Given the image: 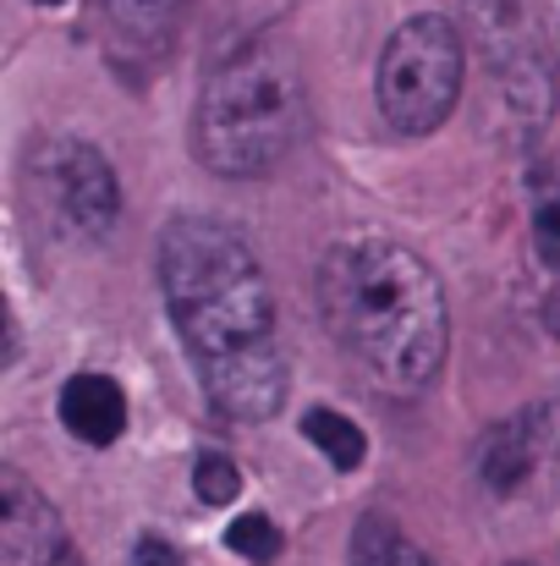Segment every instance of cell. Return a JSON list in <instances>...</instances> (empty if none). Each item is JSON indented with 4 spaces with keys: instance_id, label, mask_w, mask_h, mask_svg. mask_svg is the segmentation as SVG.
<instances>
[{
    "instance_id": "8fae6325",
    "label": "cell",
    "mask_w": 560,
    "mask_h": 566,
    "mask_svg": "<svg viewBox=\"0 0 560 566\" xmlns=\"http://www.w3.org/2000/svg\"><path fill=\"white\" fill-rule=\"evenodd\" d=\"M303 434H308V440L325 451V462H330V468H341V473L363 468V457H369V440H363V429H358L352 418L330 412V407H308V418H303Z\"/></svg>"
},
{
    "instance_id": "4fadbf2b",
    "label": "cell",
    "mask_w": 560,
    "mask_h": 566,
    "mask_svg": "<svg viewBox=\"0 0 560 566\" xmlns=\"http://www.w3.org/2000/svg\"><path fill=\"white\" fill-rule=\"evenodd\" d=\"M225 545H231L242 562L264 566V562H275V556H281V528H275L264 512H247V517H236V523L225 528Z\"/></svg>"
},
{
    "instance_id": "e0dca14e",
    "label": "cell",
    "mask_w": 560,
    "mask_h": 566,
    "mask_svg": "<svg viewBox=\"0 0 560 566\" xmlns=\"http://www.w3.org/2000/svg\"><path fill=\"white\" fill-rule=\"evenodd\" d=\"M39 6H61V0H39Z\"/></svg>"
},
{
    "instance_id": "9c48e42d",
    "label": "cell",
    "mask_w": 560,
    "mask_h": 566,
    "mask_svg": "<svg viewBox=\"0 0 560 566\" xmlns=\"http://www.w3.org/2000/svg\"><path fill=\"white\" fill-rule=\"evenodd\" d=\"M61 423L83 446H116L127 429V396L110 375H77L61 390Z\"/></svg>"
},
{
    "instance_id": "6da1fadb",
    "label": "cell",
    "mask_w": 560,
    "mask_h": 566,
    "mask_svg": "<svg viewBox=\"0 0 560 566\" xmlns=\"http://www.w3.org/2000/svg\"><path fill=\"white\" fill-rule=\"evenodd\" d=\"M160 286L214 412L236 423L275 418L286 401V358L253 248L220 220L182 214L160 237Z\"/></svg>"
},
{
    "instance_id": "8992f818",
    "label": "cell",
    "mask_w": 560,
    "mask_h": 566,
    "mask_svg": "<svg viewBox=\"0 0 560 566\" xmlns=\"http://www.w3.org/2000/svg\"><path fill=\"white\" fill-rule=\"evenodd\" d=\"M33 198L39 209H50L55 231L77 237V242H99L116 231L121 214V188L110 160L83 144V138H50L33 149Z\"/></svg>"
},
{
    "instance_id": "ba28073f",
    "label": "cell",
    "mask_w": 560,
    "mask_h": 566,
    "mask_svg": "<svg viewBox=\"0 0 560 566\" xmlns=\"http://www.w3.org/2000/svg\"><path fill=\"white\" fill-rule=\"evenodd\" d=\"M0 566H77L61 512L17 473H0Z\"/></svg>"
},
{
    "instance_id": "52a82bcc",
    "label": "cell",
    "mask_w": 560,
    "mask_h": 566,
    "mask_svg": "<svg viewBox=\"0 0 560 566\" xmlns=\"http://www.w3.org/2000/svg\"><path fill=\"white\" fill-rule=\"evenodd\" d=\"M560 473V401H533L500 423L484 429L478 440V479L511 501L528 495L539 479Z\"/></svg>"
},
{
    "instance_id": "3957f363",
    "label": "cell",
    "mask_w": 560,
    "mask_h": 566,
    "mask_svg": "<svg viewBox=\"0 0 560 566\" xmlns=\"http://www.w3.org/2000/svg\"><path fill=\"white\" fill-rule=\"evenodd\" d=\"M308 133L303 66L281 39H253L231 50L192 111V155L214 177H264Z\"/></svg>"
},
{
    "instance_id": "7a4b0ae2",
    "label": "cell",
    "mask_w": 560,
    "mask_h": 566,
    "mask_svg": "<svg viewBox=\"0 0 560 566\" xmlns=\"http://www.w3.org/2000/svg\"><path fill=\"white\" fill-rule=\"evenodd\" d=\"M319 319L341 358L384 396H418L440 375L451 314L440 275L390 237H347L319 264Z\"/></svg>"
},
{
    "instance_id": "5bb4252c",
    "label": "cell",
    "mask_w": 560,
    "mask_h": 566,
    "mask_svg": "<svg viewBox=\"0 0 560 566\" xmlns=\"http://www.w3.org/2000/svg\"><path fill=\"white\" fill-rule=\"evenodd\" d=\"M192 490H198V501H203V506H231V501L242 495V473H236V462H231V457L203 451V457H198V468H192Z\"/></svg>"
},
{
    "instance_id": "277c9868",
    "label": "cell",
    "mask_w": 560,
    "mask_h": 566,
    "mask_svg": "<svg viewBox=\"0 0 560 566\" xmlns=\"http://www.w3.org/2000/svg\"><path fill=\"white\" fill-rule=\"evenodd\" d=\"M462 72H467V50L456 22L445 17L401 22L379 55V116L401 138H429L434 127L451 122L462 99Z\"/></svg>"
},
{
    "instance_id": "2e32d148",
    "label": "cell",
    "mask_w": 560,
    "mask_h": 566,
    "mask_svg": "<svg viewBox=\"0 0 560 566\" xmlns=\"http://www.w3.org/2000/svg\"><path fill=\"white\" fill-rule=\"evenodd\" d=\"M127 566H182V556H177L160 534H144V539L133 545V562Z\"/></svg>"
},
{
    "instance_id": "7c38bea8",
    "label": "cell",
    "mask_w": 560,
    "mask_h": 566,
    "mask_svg": "<svg viewBox=\"0 0 560 566\" xmlns=\"http://www.w3.org/2000/svg\"><path fill=\"white\" fill-rule=\"evenodd\" d=\"M352 566H434L395 523L384 517H363L358 539H352Z\"/></svg>"
},
{
    "instance_id": "30bf717a",
    "label": "cell",
    "mask_w": 560,
    "mask_h": 566,
    "mask_svg": "<svg viewBox=\"0 0 560 566\" xmlns=\"http://www.w3.org/2000/svg\"><path fill=\"white\" fill-rule=\"evenodd\" d=\"M182 11H187V0H105V22H110L116 44L144 50V55H155V50L171 44Z\"/></svg>"
},
{
    "instance_id": "5b68a950",
    "label": "cell",
    "mask_w": 560,
    "mask_h": 566,
    "mask_svg": "<svg viewBox=\"0 0 560 566\" xmlns=\"http://www.w3.org/2000/svg\"><path fill=\"white\" fill-rule=\"evenodd\" d=\"M462 17L473 39L484 44L495 77L506 83V99L517 116L545 122L550 111V28L539 0H462Z\"/></svg>"
},
{
    "instance_id": "9a60e30c",
    "label": "cell",
    "mask_w": 560,
    "mask_h": 566,
    "mask_svg": "<svg viewBox=\"0 0 560 566\" xmlns=\"http://www.w3.org/2000/svg\"><path fill=\"white\" fill-rule=\"evenodd\" d=\"M533 237H539V253L550 259L560 270V198H550L545 209H539V220H533Z\"/></svg>"
}]
</instances>
